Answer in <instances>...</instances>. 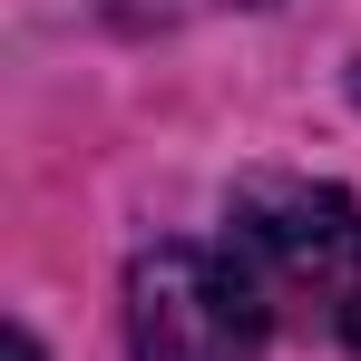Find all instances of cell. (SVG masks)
<instances>
[{"mask_svg":"<svg viewBox=\"0 0 361 361\" xmlns=\"http://www.w3.org/2000/svg\"><path fill=\"white\" fill-rule=\"evenodd\" d=\"M10 361H39V342H30V332H10Z\"/></svg>","mask_w":361,"mask_h":361,"instance_id":"4","label":"cell"},{"mask_svg":"<svg viewBox=\"0 0 361 361\" xmlns=\"http://www.w3.org/2000/svg\"><path fill=\"white\" fill-rule=\"evenodd\" d=\"M127 20H195V10H244V0H118Z\"/></svg>","mask_w":361,"mask_h":361,"instance_id":"3","label":"cell"},{"mask_svg":"<svg viewBox=\"0 0 361 361\" xmlns=\"http://www.w3.org/2000/svg\"><path fill=\"white\" fill-rule=\"evenodd\" d=\"M215 254L264 332L361 352V195L312 176H254Z\"/></svg>","mask_w":361,"mask_h":361,"instance_id":"1","label":"cell"},{"mask_svg":"<svg viewBox=\"0 0 361 361\" xmlns=\"http://www.w3.org/2000/svg\"><path fill=\"white\" fill-rule=\"evenodd\" d=\"M127 352L137 361H264V322L244 312L215 244H157L127 274Z\"/></svg>","mask_w":361,"mask_h":361,"instance_id":"2","label":"cell"}]
</instances>
